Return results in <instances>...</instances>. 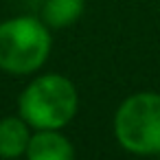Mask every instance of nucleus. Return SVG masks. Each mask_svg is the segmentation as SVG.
Here are the masks:
<instances>
[{"instance_id":"nucleus-6","label":"nucleus","mask_w":160,"mask_h":160,"mask_svg":"<svg viewBox=\"0 0 160 160\" xmlns=\"http://www.w3.org/2000/svg\"><path fill=\"white\" fill-rule=\"evenodd\" d=\"M86 9V0H46L42 7V20L48 29L72 27Z\"/></svg>"},{"instance_id":"nucleus-1","label":"nucleus","mask_w":160,"mask_h":160,"mask_svg":"<svg viewBox=\"0 0 160 160\" xmlns=\"http://www.w3.org/2000/svg\"><path fill=\"white\" fill-rule=\"evenodd\" d=\"M79 105L75 83L59 72L35 77L18 99V114L33 129H62L66 127Z\"/></svg>"},{"instance_id":"nucleus-4","label":"nucleus","mask_w":160,"mask_h":160,"mask_svg":"<svg viewBox=\"0 0 160 160\" xmlns=\"http://www.w3.org/2000/svg\"><path fill=\"white\" fill-rule=\"evenodd\" d=\"M24 156L27 160H75V147L59 129H35Z\"/></svg>"},{"instance_id":"nucleus-7","label":"nucleus","mask_w":160,"mask_h":160,"mask_svg":"<svg viewBox=\"0 0 160 160\" xmlns=\"http://www.w3.org/2000/svg\"><path fill=\"white\" fill-rule=\"evenodd\" d=\"M158 156H160V153H158Z\"/></svg>"},{"instance_id":"nucleus-2","label":"nucleus","mask_w":160,"mask_h":160,"mask_svg":"<svg viewBox=\"0 0 160 160\" xmlns=\"http://www.w3.org/2000/svg\"><path fill=\"white\" fill-rule=\"evenodd\" d=\"M51 29L33 16H16L0 22V70L29 75L44 66L51 53Z\"/></svg>"},{"instance_id":"nucleus-5","label":"nucleus","mask_w":160,"mask_h":160,"mask_svg":"<svg viewBox=\"0 0 160 160\" xmlns=\"http://www.w3.org/2000/svg\"><path fill=\"white\" fill-rule=\"evenodd\" d=\"M31 125L18 114V116H5L0 118V158L16 160L27 153L29 140H31Z\"/></svg>"},{"instance_id":"nucleus-3","label":"nucleus","mask_w":160,"mask_h":160,"mask_svg":"<svg viewBox=\"0 0 160 160\" xmlns=\"http://www.w3.org/2000/svg\"><path fill=\"white\" fill-rule=\"evenodd\" d=\"M114 136L118 145L136 156L160 153V94L134 92L114 114Z\"/></svg>"}]
</instances>
